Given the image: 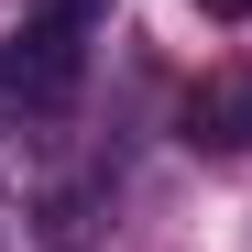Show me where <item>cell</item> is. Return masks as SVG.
Returning a JSON list of instances; mask_svg holds the SVG:
<instances>
[{
  "label": "cell",
  "mask_w": 252,
  "mask_h": 252,
  "mask_svg": "<svg viewBox=\"0 0 252 252\" xmlns=\"http://www.w3.org/2000/svg\"><path fill=\"white\" fill-rule=\"evenodd\" d=\"M88 88V22L33 11L22 33H0V121H55Z\"/></svg>",
  "instance_id": "cell-1"
},
{
  "label": "cell",
  "mask_w": 252,
  "mask_h": 252,
  "mask_svg": "<svg viewBox=\"0 0 252 252\" xmlns=\"http://www.w3.org/2000/svg\"><path fill=\"white\" fill-rule=\"evenodd\" d=\"M176 132L197 154H252V66H208L197 88L176 99Z\"/></svg>",
  "instance_id": "cell-2"
},
{
  "label": "cell",
  "mask_w": 252,
  "mask_h": 252,
  "mask_svg": "<svg viewBox=\"0 0 252 252\" xmlns=\"http://www.w3.org/2000/svg\"><path fill=\"white\" fill-rule=\"evenodd\" d=\"M33 230H44L55 252H77V241L99 230V197H88V187H66V197H44V220H33Z\"/></svg>",
  "instance_id": "cell-3"
},
{
  "label": "cell",
  "mask_w": 252,
  "mask_h": 252,
  "mask_svg": "<svg viewBox=\"0 0 252 252\" xmlns=\"http://www.w3.org/2000/svg\"><path fill=\"white\" fill-rule=\"evenodd\" d=\"M44 11H66V22H99V11H110V0H44Z\"/></svg>",
  "instance_id": "cell-4"
},
{
  "label": "cell",
  "mask_w": 252,
  "mask_h": 252,
  "mask_svg": "<svg viewBox=\"0 0 252 252\" xmlns=\"http://www.w3.org/2000/svg\"><path fill=\"white\" fill-rule=\"evenodd\" d=\"M220 11H252V0H220Z\"/></svg>",
  "instance_id": "cell-5"
}]
</instances>
